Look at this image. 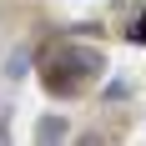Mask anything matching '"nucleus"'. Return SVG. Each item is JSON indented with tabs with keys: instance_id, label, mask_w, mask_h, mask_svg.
<instances>
[{
	"instance_id": "1",
	"label": "nucleus",
	"mask_w": 146,
	"mask_h": 146,
	"mask_svg": "<svg viewBox=\"0 0 146 146\" xmlns=\"http://www.w3.org/2000/svg\"><path fill=\"white\" fill-rule=\"evenodd\" d=\"M35 136H40V141H60V136H71V126H66L60 116H45L40 126H35Z\"/></svg>"
}]
</instances>
